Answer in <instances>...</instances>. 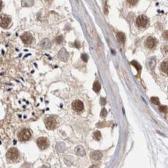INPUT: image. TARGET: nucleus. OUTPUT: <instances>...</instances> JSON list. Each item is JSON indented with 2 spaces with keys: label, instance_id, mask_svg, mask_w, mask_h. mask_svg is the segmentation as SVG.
<instances>
[{
  "label": "nucleus",
  "instance_id": "2",
  "mask_svg": "<svg viewBox=\"0 0 168 168\" xmlns=\"http://www.w3.org/2000/svg\"><path fill=\"white\" fill-rule=\"evenodd\" d=\"M148 23V19L143 15H139L136 19V25L139 27H145Z\"/></svg>",
  "mask_w": 168,
  "mask_h": 168
},
{
  "label": "nucleus",
  "instance_id": "11",
  "mask_svg": "<svg viewBox=\"0 0 168 168\" xmlns=\"http://www.w3.org/2000/svg\"><path fill=\"white\" fill-rule=\"evenodd\" d=\"M58 57L62 61H66L67 59V57H68L67 51H65L64 49H61L60 51V52H59V54H58Z\"/></svg>",
  "mask_w": 168,
  "mask_h": 168
},
{
  "label": "nucleus",
  "instance_id": "17",
  "mask_svg": "<svg viewBox=\"0 0 168 168\" xmlns=\"http://www.w3.org/2000/svg\"><path fill=\"white\" fill-rule=\"evenodd\" d=\"M102 137V135L99 131H96L94 132V135H93V138H94L95 140H100V139Z\"/></svg>",
  "mask_w": 168,
  "mask_h": 168
},
{
  "label": "nucleus",
  "instance_id": "18",
  "mask_svg": "<svg viewBox=\"0 0 168 168\" xmlns=\"http://www.w3.org/2000/svg\"><path fill=\"white\" fill-rule=\"evenodd\" d=\"M159 110L161 112L166 113V112H167V111H168V107L166 106V105H160V108H159Z\"/></svg>",
  "mask_w": 168,
  "mask_h": 168
},
{
  "label": "nucleus",
  "instance_id": "7",
  "mask_svg": "<svg viewBox=\"0 0 168 168\" xmlns=\"http://www.w3.org/2000/svg\"><path fill=\"white\" fill-rule=\"evenodd\" d=\"M146 46H147L148 48L150 49H153V47H155V46L157 44V40L153 37H148L146 40V43H145Z\"/></svg>",
  "mask_w": 168,
  "mask_h": 168
},
{
  "label": "nucleus",
  "instance_id": "23",
  "mask_svg": "<svg viewBox=\"0 0 168 168\" xmlns=\"http://www.w3.org/2000/svg\"><path fill=\"white\" fill-rule=\"evenodd\" d=\"M56 41H57V43H61L62 41H63V36H57V39H56Z\"/></svg>",
  "mask_w": 168,
  "mask_h": 168
},
{
  "label": "nucleus",
  "instance_id": "19",
  "mask_svg": "<svg viewBox=\"0 0 168 168\" xmlns=\"http://www.w3.org/2000/svg\"><path fill=\"white\" fill-rule=\"evenodd\" d=\"M150 100L154 105H159L160 104V100L157 97H152Z\"/></svg>",
  "mask_w": 168,
  "mask_h": 168
},
{
  "label": "nucleus",
  "instance_id": "8",
  "mask_svg": "<svg viewBox=\"0 0 168 168\" xmlns=\"http://www.w3.org/2000/svg\"><path fill=\"white\" fill-rule=\"evenodd\" d=\"M21 39H22V40H23V42L25 43V44H30V43L32 42V40H33V36L30 33H26L21 36Z\"/></svg>",
  "mask_w": 168,
  "mask_h": 168
},
{
  "label": "nucleus",
  "instance_id": "21",
  "mask_svg": "<svg viewBox=\"0 0 168 168\" xmlns=\"http://www.w3.org/2000/svg\"><path fill=\"white\" fill-rule=\"evenodd\" d=\"M107 114H108L107 110L105 109V108H102V112H101V117L105 118V116H107Z\"/></svg>",
  "mask_w": 168,
  "mask_h": 168
},
{
  "label": "nucleus",
  "instance_id": "10",
  "mask_svg": "<svg viewBox=\"0 0 168 168\" xmlns=\"http://www.w3.org/2000/svg\"><path fill=\"white\" fill-rule=\"evenodd\" d=\"M10 22H11V20H10V18L8 17V16H2L1 17V26L2 27H4V28H6L7 27L9 23H10Z\"/></svg>",
  "mask_w": 168,
  "mask_h": 168
},
{
  "label": "nucleus",
  "instance_id": "6",
  "mask_svg": "<svg viewBox=\"0 0 168 168\" xmlns=\"http://www.w3.org/2000/svg\"><path fill=\"white\" fill-rule=\"evenodd\" d=\"M72 108L75 111V112H81L83 110L84 108V104L82 102H81L79 100H76L74 101L72 103Z\"/></svg>",
  "mask_w": 168,
  "mask_h": 168
},
{
  "label": "nucleus",
  "instance_id": "1",
  "mask_svg": "<svg viewBox=\"0 0 168 168\" xmlns=\"http://www.w3.org/2000/svg\"><path fill=\"white\" fill-rule=\"evenodd\" d=\"M45 125L46 128L49 129H53L55 128L56 125H57V121L55 120V118L54 117H48L45 119Z\"/></svg>",
  "mask_w": 168,
  "mask_h": 168
},
{
  "label": "nucleus",
  "instance_id": "22",
  "mask_svg": "<svg viewBox=\"0 0 168 168\" xmlns=\"http://www.w3.org/2000/svg\"><path fill=\"white\" fill-rule=\"evenodd\" d=\"M81 59H82V60L85 61V62H87V61H88V55L85 54H83L81 55Z\"/></svg>",
  "mask_w": 168,
  "mask_h": 168
},
{
  "label": "nucleus",
  "instance_id": "16",
  "mask_svg": "<svg viewBox=\"0 0 168 168\" xmlns=\"http://www.w3.org/2000/svg\"><path fill=\"white\" fill-rule=\"evenodd\" d=\"M93 90L95 92H99L101 90V85L99 84L98 81H95L93 85Z\"/></svg>",
  "mask_w": 168,
  "mask_h": 168
},
{
  "label": "nucleus",
  "instance_id": "24",
  "mask_svg": "<svg viewBox=\"0 0 168 168\" xmlns=\"http://www.w3.org/2000/svg\"><path fill=\"white\" fill-rule=\"evenodd\" d=\"M163 37L165 40H168V30L164 31V32L163 33Z\"/></svg>",
  "mask_w": 168,
  "mask_h": 168
},
{
  "label": "nucleus",
  "instance_id": "15",
  "mask_svg": "<svg viewBox=\"0 0 168 168\" xmlns=\"http://www.w3.org/2000/svg\"><path fill=\"white\" fill-rule=\"evenodd\" d=\"M75 152H76V153L77 155H79V156H84V155L85 154V150H84L82 147H80V146H78L77 147H76Z\"/></svg>",
  "mask_w": 168,
  "mask_h": 168
},
{
  "label": "nucleus",
  "instance_id": "5",
  "mask_svg": "<svg viewBox=\"0 0 168 168\" xmlns=\"http://www.w3.org/2000/svg\"><path fill=\"white\" fill-rule=\"evenodd\" d=\"M36 143L38 147L40 149V150H44L46 147H48V142L47 139H46L45 137H40L37 139Z\"/></svg>",
  "mask_w": 168,
  "mask_h": 168
},
{
  "label": "nucleus",
  "instance_id": "13",
  "mask_svg": "<svg viewBox=\"0 0 168 168\" xmlns=\"http://www.w3.org/2000/svg\"><path fill=\"white\" fill-rule=\"evenodd\" d=\"M160 69L163 73L168 74V61H163L160 65Z\"/></svg>",
  "mask_w": 168,
  "mask_h": 168
},
{
  "label": "nucleus",
  "instance_id": "14",
  "mask_svg": "<svg viewBox=\"0 0 168 168\" xmlns=\"http://www.w3.org/2000/svg\"><path fill=\"white\" fill-rule=\"evenodd\" d=\"M116 37H117V40H119V42L122 43H125V40H126V36L125 34L123 33H118L116 34Z\"/></svg>",
  "mask_w": 168,
  "mask_h": 168
},
{
  "label": "nucleus",
  "instance_id": "20",
  "mask_svg": "<svg viewBox=\"0 0 168 168\" xmlns=\"http://www.w3.org/2000/svg\"><path fill=\"white\" fill-rule=\"evenodd\" d=\"M131 64H132L135 67L137 68V70H138V71H140V70H141V66H140V65H139L136 61H132V62H131Z\"/></svg>",
  "mask_w": 168,
  "mask_h": 168
},
{
  "label": "nucleus",
  "instance_id": "3",
  "mask_svg": "<svg viewBox=\"0 0 168 168\" xmlns=\"http://www.w3.org/2000/svg\"><path fill=\"white\" fill-rule=\"evenodd\" d=\"M30 136H31V133L30 132V130L27 129H23L20 132V134H19V139H20L21 141H26L30 138Z\"/></svg>",
  "mask_w": 168,
  "mask_h": 168
},
{
  "label": "nucleus",
  "instance_id": "26",
  "mask_svg": "<svg viewBox=\"0 0 168 168\" xmlns=\"http://www.w3.org/2000/svg\"><path fill=\"white\" fill-rule=\"evenodd\" d=\"M100 102H101V105H105V103H106V100H105V98H101Z\"/></svg>",
  "mask_w": 168,
  "mask_h": 168
},
{
  "label": "nucleus",
  "instance_id": "25",
  "mask_svg": "<svg viewBox=\"0 0 168 168\" xmlns=\"http://www.w3.org/2000/svg\"><path fill=\"white\" fill-rule=\"evenodd\" d=\"M127 1H128V2L131 5H136V3L137 2V0H127Z\"/></svg>",
  "mask_w": 168,
  "mask_h": 168
},
{
  "label": "nucleus",
  "instance_id": "9",
  "mask_svg": "<svg viewBox=\"0 0 168 168\" xmlns=\"http://www.w3.org/2000/svg\"><path fill=\"white\" fill-rule=\"evenodd\" d=\"M90 157L93 160H100L101 158L102 157V153H101L100 151H94L90 154Z\"/></svg>",
  "mask_w": 168,
  "mask_h": 168
},
{
  "label": "nucleus",
  "instance_id": "4",
  "mask_svg": "<svg viewBox=\"0 0 168 168\" xmlns=\"http://www.w3.org/2000/svg\"><path fill=\"white\" fill-rule=\"evenodd\" d=\"M19 156V152L15 148H11L6 153V157L11 160H15Z\"/></svg>",
  "mask_w": 168,
  "mask_h": 168
},
{
  "label": "nucleus",
  "instance_id": "12",
  "mask_svg": "<svg viewBox=\"0 0 168 168\" xmlns=\"http://www.w3.org/2000/svg\"><path fill=\"white\" fill-rule=\"evenodd\" d=\"M40 45H41V46H42L43 48L46 49V48L51 47V42L50 41V40H48V39H44V40H42V42H41V43H40Z\"/></svg>",
  "mask_w": 168,
  "mask_h": 168
}]
</instances>
